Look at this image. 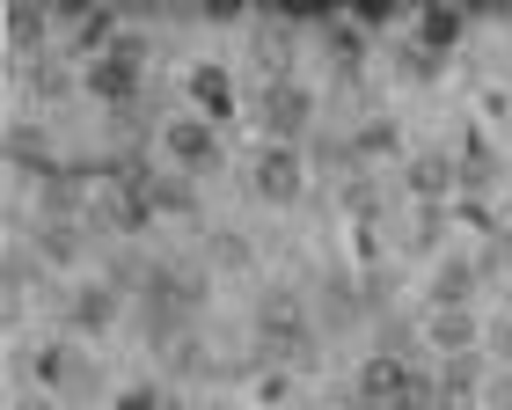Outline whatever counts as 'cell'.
I'll return each mask as SVG.
<instances>
[{
	"label": "cell",
	"instance_id": "obj_1",
	"mask_svg": "<svg viewBox=\"0 0 512 410\" xmlns=\"http://www.w3.org/2000/svg\"><path fill=\"white\" fill-rule=\"evenodd\" d=\"M249 330H256V352L278 359V367H315L322 359V330H315V308L308 293L293 286H264L249 301Z\"/></svg>",
	"mask_w": 512,
	"mask_h": 410
},
{
	"label": "cell",
	"instance_id": "obj_2",
	"mask_svg": "<svg viewBox=\"0 0 512 410\" xmlns=\"http://www.w3.org/2000/svg\"><path fill=\"white\" fill-rule=\"evenodd\" d=\"M30 381H37V396H52V403H88L103 389V367L81 352V337H52V345H37L30 352Z\"/></svg>",
	"mask_w": 512,
	"mask_h": 410
},
{
	"label": "cell",
	"instance_id": "obj_3",
	"mask_svg": "<svg viewBox=\"0 0 512 410\" xmlns=\"http://www.w3.org/2000/svg\"><path fill=\"white\" fill-rule=\"evenodd\" d=\"M381 301V279H352V271H315V286H308V308H315V330L322 337H344V330H359L366 315H374Z\"/></svg>",
	"mask_w": 512,
	"mask_h": 410
},
{
	"label": "cell",
	"instance_id": "obj_4",
	"mask_svg": "<svg viewBox=\"0 0 512 410\" xmlns=\"http://www.w3.org/2000/svg\"><path fill=\"white\" fill-rule=\"evenodd\" d=\"M242 184L256 205H300L308 198V147H256L249 154V169H242Z\"/></svg>",
	"mask_w": 512,
	"mask_h": 410
},
{
	"label": "cell",
	"instance_id": "obj_5",
	"mask_svg": "<svg viewBox=\"0 0 512 410\" xmlns=\"http://www.w3.org/2000/svg\"><path fill=\"white\" fill-rule=\"evenodd\" d=\"M256 125H264L271 147L315 140V88L308 81H264V96H256Z\"/></svg>",
	"mask_w": 512,
	"mask_h": 410
},
{
	"label": "cell",
	"instance_id": "obj_6",
	"mask_svg": "<svg viewBox=\"0 0 512 410\" xmlns=\"http://www.w3.org/2000/svg\"><path fill=\"white\" fill-rule=\"evenodd\" d=\"M59 315H66V337H103V330H118L132 315V301L110 279H81V286L59 293Z\"/></svg>",
	"mask_w": 512,
	"mask_h": 410
},
{
	"label": "cell",
	"instance_id": "obj_7",
	"mask_svg": "<svg viewBox=\"0 0 512 410\" xmlns=\"http://www.w3.org/2000/svg\"><path fill=\"white\" fill-rule=\"evenodd\" d=\"M161 154H169L176 176H213L227 147H220V125H205L198 110H191V118H169V125H161Z\"/></svg>",
	"mask_w": 512,
	"mask_h": 410
},
{
	"label": "cell",
	"instance_id": "obj_8",
	"mask_svg": "<svg viewBox=\"0 0 512 410\" xmlns=\"http://www.w3.org/2000/svg\"><path fill=\"white\" fill-rule=\"evenodd\" d=\"M132 330L147 337V352H169L183 337H198V315H183L176 301H161V293H132Z\"/></svg>",
	"mask_w": 512,
	"mask_h": 410
},
{
	"label": "cell",
	"instance_id": "obj_9",
	"mask_svg": "<svg viewBox=\"0 0 512 410\" xmlns=\"http://www.w3.org/2000/svg\"><path fill=\"white\" fill-rule=\"evenodd\" d=\"M139 81H147V66H132L118 52H103V59H88V96L110 103L125 118V110H139Z\"/></svg>",
	"mask_w": 512,
	"mask_h": 410
},
{
	"label": "cell",
	"instance_id": "obj_10",
	"mask_svg": "<svg viewBox=\"0 0 512 410\" xmlns=\"http://www.w3.org/2000/svg\"><path fill=\"white\" fill-rule=\"evenodd\" d=\"M8 169L30 176V184H44V176L59 169V147H52V132H44L37 118H15L8 125Z\"/></svg>",
	"mask_w": 512,
	"mask_h": 410
},
{
	"label": "cell",
	"instance_id": "obj_11",
	"mask_svg": "<svg viewBox=\"0 0 512 410\" xmlns=\"http://www.w3.org/2000/svg\"><path fill=\"white\" fill-rule=\"evenodd\" d=\"M37 249L52 271H74V264H88V220H37L30 235H22Z\"/></svg>",
	"mask_w": 512,
	"mask_h": 410
},
{
	"label": "cell",
	"instance_id": "obj_12",
	"mask_svg": "<svg viewBox=\"0 0 512 410\" xmlns=\"http://www.w3.org/2000/svg\"><path fill=\"white\" fill-rule=\"evenodd\" d=\"M308 30L322 37V52H330V74L337 81H359V66H366V44H359L366 30H359V22L352 15H315Z\"/></svg>",
	"mask_w": 512,
	"mask_h": 410
},
{
	"label": "cell",
	"instance_id": "obj_13",
	"mask_svg": "<svg viewBox=\"0 0 512 410\" xmlns=\"http://www.w3.org/2000/svg\"><path fill=\"white\" fill-rule=\"evenodd\" d=\"M183 88H191V103H198L205 125H227V118H235V74H227L220 59H198Z\"/></svg>",
	"mask_w": 512,
	"mask_h": 410
},
{
	"label": "cell",
	"instance_id": "obj_14",
	"mask_svg": "<svg viewBox=\"0 0 512 410\" xmlns=\"http://www.w3.org/2000/svg\"><path fill=\"white\" fill-rule=\"evenodd\" d=\"M483 330H491V323H476V308H447V315L425 323V345L439 359H461V352H483Z\"/></svg>",
	"mask_w": 512,
	"mask_h": 410
},
{
	"label": "cell",
	"instance_id": "obj_15",
	"mask_svg": "<svg viewBox=\"0 0 512 410\" xmlns=\"http://www.w3.org/2000/svg\"><path fill=\"white\" fill-rule=\"evenodd\" d=\"M403 191L425 198V205H447L461 191V162H454V154H417V162L403 169Z\"/></svg>",
	"mask_w": 512,
	"mask_h": 410
},
{
	"label": "cell",
	"instance_id": "obj_16",
	"mask_svg": "<svg viewBox=\"0 0 512 410\" xmlns=\"http://www.w3.org/2000/svg\"><path fill=\"white\" fill-rule=\"evenodd\" d=\"M300 30L308 22H249V37H256V66H264L271 81H293V44H300Z\"/></svg>",
	"mask_w": 512,
	"mask_h": 410
},
{
	"label": "cell",
	"instance_id": "obj_17",
	"mask_svg": "<svg viewBox=\"0 0 512 410\" xmlns=\"http://www.w3.org/2000/svg\"><path fill=\"white\" fill-rule=\"evenodd\" d=\"M476 279H483V264H476V257H447V264L432 271V293H425V301H432V315L469 308V301H476Z\"/></svg>",
	"mask_w": 512,
	"mask_h": 410
},
{
	"label": "cell",
	"instance_id": "obj_18",
	"mask_svg": "<svg viewBox=\"0 0 512 410\" xmlns=\"http://www.w3.org/2000/svg\"><path fill=\"white\" fill-rule=\"evenodd\" d=\"M44 271H52V264H44L37 249L22 242V235H15V242H8V271H0V293H8V301H0V308H8V323L22 315V293H30V286L44 279Z\"/></svg>",
	"mask_w": 512,
	"mask_h": 410
},
{
	"label": "cell",
	"instance_id": "obj_19",
	"mask_svg": "<svg viewBox=\"0 0 512 410\" xmlns=\"http://www.w3.org/2000/svg\"><path fill=\"white\" fill-rule=\"evenodd\" d=\"M483 396V359L461 352V359H439V410H469Z\"/></svg>",
	"mask_w": 512,
	"mask_h": 410
},
{
	"label": "cell",
	"instance_id": "obj_20",
	"mask_svg": "<svg viewBox=\"0 0 512 410\" xmlns=\"http://www.w3.org/2000/svg\"><path fill=\"white\" fill-rule=\"evenodd\" d=\"M52 30H59V15H44V8H15V15H8V44H15V59H22V66L44 59Z\"/></svg>",
	"mask_w": 512,
	"mask_h": 410
},
{
	"label": "cell",
	"instance_id": "obj_21",
	"mask_svg": "<svg viewBox=\"0 0 512 410\" xmlns=\"http://www.w3.org/2000/svg\"><path fill=\"white\" fill-rule=\"evenodd\" d=\"M205 264L213 271H256V242L242 227H213V235H205Z\"/></svg>",
	"mask_w": 512,
	"mask_h": 410
},
{
	"label": "cell",
	"instance_id": "obj_22",
	"mask_svg": "<svg viewBox=\"0 0 512 410\" xmlns=\"http://www.w3.org/2000/svg\"><path fill=\"white\" fill-rule=\"evenodd\" d=\"M22 88H30L37 103H59V96H74V74H66V59H59V52H44V59L22 66Z\"/></svg>",
	"mask_w": 512,
	"mask_h": 410
},
{
	"label": "cell",
	"instance_id": "obj_23",
	"mask_svg": "<svg viewBox=\"0 0 512 410\" xmlns=\"http://www.w3.org/2000/svg\"><path fill=\"white\" fill-rule=\"evenodd\" d=\"M410 30H417V44H425V52H439V59H447L454 44L469 37V15H447V8H432V15H417Z\"/></svg>",
	"mask_w": 512,
	"mask_h": 410
},
{
	"label": "cell",
	"instance_id": "obj_24",
	"mask_svg": "<svg viewBox=\"0 0 512 410\" xmlns=\"http://www.w3.org/2000/svg\"><path fill=\"white\" fill-rule=\"evenodd\" d=\"M308 169H344V176H359V147H352V132H315L308 140Z\"/></svg>",
	"mask_w": 512,
	"mask_h": 410
},
{
	"label": "cell",
	"instance_id": "obj_25",
	"mask_svg": "<svg viewBox=\"0 0 512 410\" xmlns=\"http://www.w3.org/2000/svg\"><path fill=\"white\" fill-rule=\"evenodd\" d=\"M205 374H213V359H205L198 337H183V345L161 352V381H169V389H176V381H205Z\"/></svg>",
	"mask_w": 512,
	"mask_h": 410
},
{
	"label": "cell",
	"instance_id": "obj_26",
	"mask_svg": "<svg viewBox=\"0 0 512 410\" xmlns=\"http://www.w3.org/2000/svg\"><path fill=\"white\" fill-rule=\"evenodd\" d=\"M352 147H359V162H388V154H395V118H359Z\"/></svg>",
	"mask_w": 512,
	"mask_h": 410
},
{
	"label": "cell",
	"instance_id": "obj_27",
	"mask_svg": "<svg viewBox=\"0 0 512 410\" xmlns=\"http://www.w3.org/2000/svg\"><path fill=\"white\" fill-rule=\"evenodd\" d=\"M118 410H183V396L169 381H132V389H118Z\"/></svg>",
	"mask_w": 512,
	"mask_h": 410
},
{
	"label": "cell",
	"instance_id": "obj_28",
	"mask_svg": "<svg viewBox=\"0 0 512 410\" xmlns=\"http://www.w3.org/2000/svg\"><path fill=\"white\" fill-rule=\"evenodd\" d=\"M161 220H198V191L183 176H161Z\"/></svg>",
	"mask_w": 512,
	"mask_h": 410
},
{
	"label": "cell",
	"instance_id": "obj_29",
	"mask_svg": "<svg viewBox=\"0 0 512 410\" xmlns=\"http://www.w3.org/2000/svg\"><path fill=\"white\" fill-rule=\"evenodd\" d=\"M403 74H410V81H439V52H425V44H403Z\"/></svg>",
	"mask_w": 512,
	"mask_h": 410
},
{
	"label": "cell",
	"instance_id": "obj_30",
	"mask_svg": "<svg viewBox=\"0 0 512 410\" xmlns=\"http://www.w3.org/2000/svg\"><path fill=\"white\" fill-rule=\"evenodd\" d=\"M483 345H491V359H498V367H512V315H498V323L483 330Z\"/></svg>",
	"mask_w": 512,
	"mask_h": 410
},
{
	"label": "cell",
	"instance_id": "obj_31",
	"mask_svg": "<svg viewBox=\"0 0 512 410\" xmlns=\"http://www.w3.org/2000/svg\"><path fill=\"white\" fill-rule=\"evenodd\" d=\"M483 403H491V410H512V367H498L491 381H483Z\"/></svg>",
	"mask_w": 512,
	"mask_h": 410
},
{
	"label": "cell",
	"instance_id": "obj_32",
	"mask_svg": "<svg viewBox=\"0 0 512 410\" xmlns=\"http://www.w3.org/2000/svg\"><path fill=\"white\" fill-rule=\"evenodd\" d=\"M8 410H59V403H52V396H15Z\"/></svg>",
	"mask_w": 512,
	"mask_h": 410
},
{
	"label": "cell",
	"instance_id": "obj_33",
	"mask_svg": "<svg viewBox=\"0 0 512 410\" xmlns=\"http://www.w3.org/2000/svg\"><path fill=\"white\" fill-rule=\"evenodd\" d=\"M505 315H512V286H505Z\"/></svg>",
	"mask_w": 512,
	"mask_h": 410
}]
</instances>
